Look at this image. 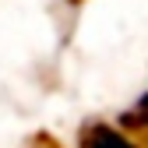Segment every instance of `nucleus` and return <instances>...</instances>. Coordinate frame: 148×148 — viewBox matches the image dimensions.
<instances>
[{
	"mask_svg": "<svg viewBox=\"0 0 148 148\" xmlns=\"http://www.w3.org/2000/svg\"><path fill=\"white\" fill-rule=\"evenodd\" d=\"M88 148H138L131 138H123L120 131H109V127H102V131H95L88 138Z\"/></svg>",
	"mask_w": 148,
	"mask_h": 148,
	"instance_id": "f257e3e1",
	"label": "nucleus"
}]
</instances>
